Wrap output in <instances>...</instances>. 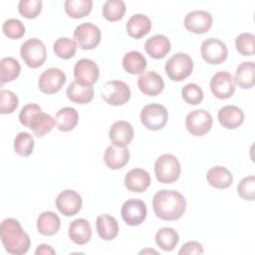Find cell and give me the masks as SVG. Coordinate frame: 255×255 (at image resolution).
<instances>
[{
	"mask_svg": "<svg viewBox=\"0 0 255 255\" xmlns=\"http://www.w3.org/2000/svg\"><path fill=\"white\" fill-rule=\"evenodd\" d=\"M0 237L5 250L10 254L22 255L30 248V237L15 218H6L2 221Z\"/></svg>",
	"mask_w": 255,
	"mask_h": 255,
	"instance_id": "7a4b0ae2",
	"label": "cell"
},
{
	"mask_svg": "<svg viewBox=\"0 0 255 255\" xmlns=\"http://www.w3.org/2000/svg\"><path fill=\"white\" fill-rule=\"evenodd\" d=\"M234 83L241 89H251L255 84V65L254 62L248 61L241 63L235 72Z\"/></svg>",
	"mask_w": 255,
	"mask_h": 255,
	"instance_id": "4316f807",
	"label": "cell"
},
{
	"mask_svg": "<svg viewBox=\"0 0 255 255\" xmlns=\"http://www.w3.org/2000/svg\"><path fill=\"white\" fill-rule=\"evenodd\" d=\"M164 70L170 80L180 82L191 75L193 61L187 54L179 52L166 61Z\"/></svg>",
	"mask_w": 255,
	"mask_h": 255,
	"instance_id": "277c9868",
	"label": "cell"
},
{
	"mask_svg": "<svg viewBox=\"0 0 255 255\" xmlns=\"http://www.w3.org/2000/svg\"><path fill=\"white\" fill-rule=\"evenodd\" d=\"M101 96L111 106H122L129 100L130 90L125 82L114 80L107 82L103 86Z\"/></svg>",
	"mask_w": 255,
	"mask_h": 255,
	"instance_id": "8992f818",
	"label": "cell"
},
{
	"mask_svg": "<svg viewBox=\"0 0 255 255\" xmlns=\"http://www.w3.org/2000/svg\"><path fill=\"white\" fill-rule=\"evenodd\" d=\"M14 149L17 154L23 157L29 156L34 149V138L27 131L19 132L14 139Z\"/></svg>",
	"mask_w": 255,
	"mask_h": 255,
	"instance_id": "74e56055",
	"label": "cell"
},
{
	"mask_svg": "<svg viewBox=\"0 0 255 255\" xmlns=\"http://www.w3.org/2000/svg\"><path fill=\"white\" fill-rule=\"evenodd\" d=\"M237 193L244 200L253 201L255 198V177L250 175L242 178L237 186Z\"/></svg>",
	"mask_w": 255,
	"mask_h": 255,
	"instance_id": "ee69618b",
	"label": "cell"
},
{
	"mask_svg": "<svg viewBox=\"0 0 255 255\" xmlns=\"http://www.w3.org/2000/svg\"><path fill=\"white\" fill-rule=\"evenodd\" d=\"M66 95L71 102L84 105L90 103L94 99V88L85 87L80 85L78 82L73 81L69 84Z\"/></svg>",
	"mask_w": 255,
	"mask_h": 255,
	"instance_id": "f546056e",
	"label": "cell"
},
{
	"mask_svg": "<svg viewBox=\"0 0 255 255\" xmlns=\"http://www.w3.org/2000/svg\"><path fill=\"white\" fill-rule=\"evenodd\" d=\"M129 160V151L127 147L116 144L110 145L104 154V161L111 169H120Z\"/></svg>",
	"mask_w": 255,
	"mask_h": 255,
	"instance_id": "44dd1931",
	"label": "cell"
},
{
	"mask_svg": "<svg viewBox=\"0 0 255 255\" xmlns=\"http://www.w3.org/2000/svg\"><path fill=\"white\" fill-rule=\"evenodd\" d=\"M179 241L178 233L171 227H163L155 234V242L164 251H171Z\"/></svg>",
	"mask_w": 255,
	"mask_h": 255,
	"instance_id": "836d02e7",
	"label": "cell"
},
{
	"mask_svg": "<svg viewBox=\"0 0 255 255\" xmlns=\"http://www.w3.org/2000/svg\"><path fill=\"white\" fill-rule=\"evenodd\" d=\"M139 253H140V254H142V253H143V254H144V253H155V254H156L157 252H156L155 250H152V249H151V250H150V249H147V250H142V251H140Z\"/></svg>",
	"mask_w": 255,
	"mask_h": 255,
	"instance_id": "c3c4849f",
	"label": "cell"
},
{
	"mask_svg": "<svg viewBox=\"0 0 255 255\" xmlns=\"http://www.w3.org/2000/svg\"><path fill=\"white\" fill-rule=\"evenodd\" d=\"M65 82L66 75L62 70L58 68H49L41 74L38 86L42 93L53 95L62 89Z\"/></svg>",
	"mask_w": 255,
	"mask_h": 255,
	"instance_id": "5bb4252c",
	"label": "cell"
},
{
	"mask_svg": "<svg viewBox=\"0 0 255 255\" xmlns=\"http://www.w3.org/2000/svg\"><path fill=\"white\" fill-rule=\"evenodd\" d=\"M255 36L251 33L239 34L235 39L236 50L243 56H251L254 54Z\"/></svg>",
	"mask_w": 255,
	"mask_h": 255,
	"instance_id": "f35d334b",
	"label": "cell"
},
{
	"mask_svg": "<svg viewBox=\"0 0 255 255\" xmlns=\"http://www.w3.org/2000/svg\"><path fill=\"white\" fill-rule=\"evenodd\" d=\"M185 127L192 135L201 136L212 128V116L205 110H194L186 116Z\"/></svg>",
	"mask_w": 255,
	"mask_h": 255,
	"instance_id": "30bf717a",
	"label": "cell"
},
{
	"mask_svg": "<svg viewBox=\"0 0 255 255\" xmlns=\"http://www.w3.org/2000/svg\"><path fill=\"white\" fill-rule=\"evenodd\" d=\"M81 195L72 189L62 191L56 198V207L65 216H74L82 208Z\"/></svg>",
	"mask_w": 255,
	"mask_h": 255,
	"instance_id": "9a60e30c",
	"label": "cell"
},
{
	"mask_svg": "<svg viewBox=\"0 0 255 255\" xmlns=\"http://www.w3.org/2000/svg\"><path fill=\"white\" fill-rule=\"evenodd\" d=\"M21 72L19 62L12 57L2 58L0 61V84L3 86L6 83L14 81Z\"/></svg>",
	"mask_w": 255,
	"mask_h": 255,
	"instance_id": "1f68e13d",
	"label": "cell"
},
{
	"mask_svg": "<svg viewBox=\"0 0 255 255\" xmlns=\"http://www.w3.org/2000/svg\"><path fill=\"white\" fill-rule=\"evenodd\" d=\"M152 208L159 219L173 221L179 219L185 212L186 200L179 191L161 189L152 197Z\"/></svg>",
	"mask_w": 255,
	"mask_h": 255,
	"instance_id": "6da1fadb",
	"label": "cell"
},
{
	"mask_svg": "<svg viewBox=\"0 0 255 255\" xmlns=\"http://www.w3.org/2000/svg\"><path fill=\"white\" fill-rule=\"evenodd\" d=\"M146 66V59L138 51L128 52L123 58V67L129 74H142Z\"/></svg>",
	"mask_w": 255,
	"mask_h": 255,
	"instance_id": "4dcf8cb0",
	"label": "cell"
},
{
	"mask_svg": "<svg viewBox=\"0 0 255 255\" xmlns=\"http://www.w3.org/2000/svg\"><path fill=\"white\" fill-rule=\"evenodd\" d=\"M77 43L67 37H61L57 39L53 45V50L56 56L61 59H70L74 57L77 51Z\"/></svg>",
	"mask_w": 255,
	"mask_h": 255,
	"instance_id": "8d00e7d4",
	"label": "cell"
},
{
	"mask_svg": "<svg viewBox=\"0 0 255 255\" xmlns=\"http://www.w3.org/2000/svg\"><path fill=\"white\" fill-rule=\"evenodd\" d=\"M70 239L79 245L88 243L92 237V228L88 220L84 218L75 219L69 226Z\"/></svg>",
	"mask_w": 255,
	"mask_h": 255,
	"instance_id": "cb8c5ba5",
	"label": "cell"
},
{
	"mask_svg": "<svg viewBox=\"0 0 255 255\" xmlns=\"http://www.w3.org/2000/svg\"><path fill=\"white\" fill-rule=\"evenodd\" d=\"M182 99L189 105H198L203 100V91L202 89L193 83L185 85L181 90Z\"/></svg>",
	"mask_w": 255,
	"mask_h": 255,
	"instance_id": "ab89813d",
	"label": "cell"
},
{
	"mask_svg": "<svg viewBox=\"0 0 255 255\" xmlns=\"http://www.w3.org/2000/svg\"><path fill=\"white\" fill-rule=\"evenodd\" d=\"M61 227L60 217L53 211L42 212L37 219V229L40 234L52 236L56 234Z\"/></svg>",
	"mask_w": 255,
	"mask_h": 255,
	"instance_id": "f1b7e54d",
	"label": "cell"
},
{
	"mask_svg": "<svg viewBox=\"0 0 255 255\" xmlns=\"http://www.w3.org/2000/svg\"><path fill=\"white\" fill-rule=\"evenodd\" d=\"M40 112H42L40 106H38L37 104H28L22 108L19 114V121L24 127L29 128L33 117Z\"/></svg>",
	"mask_w": 255,
	"mask_h": 255,
	"instance_id": "f6af8a7d",
	"label": "cell"
},
{
	"mask_svg": "<svg viewBox=\"0 0 255 255\" xmlns=\"http://www.w3.org/2000/svg\"><path fill=\"white\" fill-rule=\"evenodd\" d=\"M207 182L215 188L224 189L231 185L233 181V175L229 169L224 166L217 165L211 167L206 173Z\"/></svg>",
	"mask_w": 255,
	"mask_h": 255,
	"instance_id": "484cf974",
	"label": "cell"
},
{
	"mask_svg": "<svg viewBox=\"0 0 255 255\" xmlns=\"http://www.w3.org/2000/svg\"><path fill=\"white\" fill-rule=\"evenodd\" d=\"M79 122V114L76 109L65 107L60 109L55 116V125L61 131H70L76 128Z\"/></svg>",
	"mask_w": 255,
	"mask_h": 255,
	"instance_id": "83f0119b",
	"label": "cell"
},
{
	"mask_svg": "<svg viewBox=\"0 0 255 255\" xmlns=\"http://www.w3.org/2000/svg\"><path fill=\"white\" fill-rule=\"evenodd\" d=\"M0 104H1V109H0L1 114H3V115L11 114L17 109V107L19 105V100H18L17 96L14 93H12L11 91L1 90Z\"/></svg>",
	"mask_w": 255,
	"mask_h": 255,
	"instance_id": "7bdbcfd3",
	"label": "cell"
},
{
	"mask_svg": "<svg viewBox=\"0 0 255 255\" xmlns=\"http://www.w3.org/2000/svg\"><path fill=\"white\" fill-rule=\"evenodd\" d=\"M55 126V119L50 115L40 112L36 114L29 126V128L33 130L37 137H43L45 134L50 132Z\"/></svg>",
	"mask_w": 255,
	"mask_h": 255,
	"instance_id": "d6a6232c",
	"label": "cell"
},
{
	"mask_svg": "<svg viewBox=\"0 0 255 255\" xmlns=\"http://www.w3.org/2000/svg\"><path fill=\"white\" fill-rule=\"evenodd\" d=\"M170 41L166 36L157 34L145 41L144 50L151 58L162 59L170 51Z\"/></svg>",
	"mask_w": 255,
	"mask_h": 255,
	"instance_id": "603a6c76",
	"label": "cell"
},
{
	"mask_svg": "<svg viewBox=\"0 0 255 255\" xmlns=\"http://www.w3.org/2000/svg\"><path fill=\"white\" fill-rule=\"evenodd\" d=\"M125 185L129 191L141 193L150 185L149 173L142 168H132L125 177Z\"/></svg>",
	"mask_w": 255,
	"mask_h": 255,
	"instance_id": "d6986e66",
	"label": "cell"
},
{
	"mask_svg": "<svg viewBox=\"0 0 255 255\" xmlns=\"http://www.w3.org/2000/svg\"><path fill=\"white\" fill-rule=\"evenodd\" d=\"M126 29L131 38L140 39L149 33L151 21L144 14H134L128 20Z\"/></svg>",
	"mask_w": 255,
	"mask_h": 255,
	"instance_id": "7402d4cb",
	"label": "cell"
},
{
	"mask_svg": "<svg viewBox=\"0 0 255 255\" xmlns=\"http://www.w3.org/2000/svg\"><path fill=\"white\" fill-rule=\"evenodd\" d=\"M200 53L203 60L211 65H219L223 63L228 56V50L221 40L209 38L202 42Z\"/></svg>",
	"mask_w": 255,
	"mask_h": 255,
	"instance_id": "9c48e42d",
	"label": "cell"
},
{
	"mask_svg": "<svg viewBox=\"0 0 255 255\" xmlns=\"http://www.w3.org/2000/svg\"><path fill=\"white\" fill-rule=\"evenodd\" d=\"M93 8L92 0H66L65 12L72 18L80 19L87 16Z\"/></svg>",
	"mask_w": 255,
	"mask_h": 255,
	"instance_id": "e575fe53",
	"label": "cell"
},
{
	"mask_svg": "<svg viewBox=\"0 0 255 255\" xmlns=\"http://www.w3.org/2000/svg\"><path fill=\"white\" fill-rule=\"evenodd\" d=\"M2 30L10 39H19L24 36L25 34V26L24 24L15 18H9L7 19L2 26Z\"/></svg>",
	"mask_w": 255,
	"mask_h": 255,
	"instance_id": "b9f144b4",
	"label": "cell"
},
{
	"mask_svg": "<svg viewBox=\"0 0 255 255\" xmlns=\"http://www.w3.org/2000/svg\"><path fill=\"white\" fill-rule=\"evenodd\" d=\"M35 254L36 255H39V254H44V255H46V254H56V251L48 244H40L37 247V249L35 251Z\"/></svg>",
	"mask_w": 255,
	"mask_h": 255,
	"instance_id": "7dc6e473",
	"label": "cell"
},
{
	"mask_svg": "<svg viewBox=\"0 0 255 255\" xmlns=\"http://www.w3.org/2000/svg\"><path fill=\"white\" fill-rule=\"evenodd\" d=\"M203 253V247L202 245L197 241H188L182 245L180 250L178 251V254H202Z\"/></svg>",
	"mask_w": 255,
	"mask_h": 255,
	"instance_id": "bcb514c9",
	"label": "cell"
},
{
	"mask_svg": "<svg viewBox=\"0 0 255 255\" xmlns=\"http://www.w3.org/2000/svg\"><path fill=\"white\" fill-rule=\"evenodd\" d=\"M137 86L141 93L154 97L160 94L164 88V82L160 75L153 71L143 72L137 79Z\"/></svg>",
	"mask_w": 255,
	"mask_h": 255,
	"instance_id": "e0dca14e",
	"label": "cell"
},
{
	"mask_svg": "<svg viewBox=\"0 0 255 255\" xmlns=\"http://www.w3.org/2000/svg\"><path fill=\"white\" fill-rule=\"evenodd\" d=\"M19 13L27 18L34 19L36 18L42 10V1L41 0H21L18 4Z\"/></svg>",
	"mask_w": 255,
	"mask_h": 255,
	"instance_id": "60d3db41",
	"label": "cell"
},
{
	"mask_svg": "<svg viewBox=\"0 0 255 255\" xmlns=\"http://www.w3.org/2000/svg\"><path fill=\"white\" fill-rule=\"evenodd\" d=\"M181 167L178 159L170 154L160 155L154 163L155 177L160 183H172L176 181L180 175Z\"/></svg>",
	"mask_w": 255,
	"mask_h": 255,
	"instance_id": "3957f363",
	"label": "cell"
},
{
	"mask_svg": "<svg viewBox=\"0 0 255 255\" xmlns=\"http://www.w3.org/2000/svg\"><path fill=\"white\" fill-rule=\"evenodd\" d=\"M122 217L129 226H137L146 218V205L137 198L128 199L122 206Z\"/></svg>",
	"mask_w": 255,
	"mask_h": 255,
	"instance_id": "4fadbf2b",
	"label": "cell"
},
{
	"mask_svg": "<svg viewBox=\"0 0 255 255\" xmlns=\"http://www.w3.org/2000/svg\"><path fill=\"white\" fill-rule=\"evenodd\" d=\"M235 83L232 75L226 71L214 74L210 80L211 93L220 100H226L235 93Z\"/></svg>",
	"mask_w": 255,
	"mask_h": 255,
	"instance_id": "7c38bea8",
	"label": "cell"
},
{
	"mask_svg": "<svg viewBox=\"0 0 255 255\" xmlns=\"http://www.w3.org/2000/svg\"><path fill=\"white\" fill-rule=\"evenodd\" d=\"M102 33L93 23H82L74 31V38L78 46L83 50H92L101 42Z\"/></svg>",
	"mask_w": 255,
	"mask_h": 255,
	"instance_id": "ba28073f",
	"label": "cell"
},
{
	"mask_svg": "<svg viewBox=\"0 0 255 255\" xmlns=\"http://www.w3.org/2000/svg\"><path fill=\"white\" fill-rule=\"evenodd\" d=\"M213 23L212 15L204 10H194L186 14L184 18L185 28L195 34L207 32Z\"/></svg>",
	"mask_w": 255,
	"mask_h": 255,
	"instance_id": "2e32d148",
	"label": "cell"
},
{
	"mask_svg": "<svg viewBox=\"0 0 255 255\" xmlns=\"http://www.w3.org/2000/svg\"><path fill=\"white\" fill-rule=\"evenodd\" d=\"M96 228L99 236L107 241L113 240L119 233V223L110 214H101L96 221Z\"/></svg>",
	"mask_w": 255,
	"mask_h": 255,
	"instance_id": "d4e9b609",
	"label": "cell"
},
{
	"mask_svg": "<svg viewBox=\"0 0 255 255\" xmlns=\"http://www.w3.org/2000/svg\"><path fill=\"white\" fill-rule=\"evenodd\" d=\"M168 113L162 105L148 104L140 112L141 124L149 130H159L167 123Z\"/></svg>",
	"mask_w": 255,
	"mask_h": 255,
	"instance_id": "52a82bcc",
	"label": "cell"
},
{
	"mask_svg": "<svg viewBox=\"0 0 255 255\" xmlns=\"http://www.w3.org/2000/svg\"><path fill=\"white\" fill-rule=\"evenodd\" d=\"M20 54L25 64L32 69L41 67L47 58V51L44 43L37 38H30L20 48Z\"/></svg>",
	"mask_w": 255,
	"mask_h": 255,
	"instance_id": "5b68a950",
	"label": "cell"
},
{
	"mask_svg": "<svg viewBox=\"0 0 255 255\" xmlns=\"http://www.w3.org/2000/svg\"><path fill=\"white\" fill-rule=\"evenodd\" d=\"M100 70L98 65L91 59H80L74 66L75 81L85 87H93L98 81Z\"/></svg>",
	"mask_w": 255,
	"mask_h": 255,
	"instance_id": "8fae6325",
	"label": "cell"
},
{
	"mask_svg": "<svg viewBox=\"0 0 255 255\" xmlns=\"http://www.w3.org/2000/svg\"><path fill=\"white\" fill-rule=\"evenodd\" d=\"M109 137L113 144L126 147L133 138V128L129 123L118 121L112 125Z\"/></svg>",
	"mask_w": 255,
	"mask_h": 255,
	"instance_id": "ac0fdd59",
	"label": "cell"
},
{
	"mask_svg": "<svg viewBox=\"0 0 255 255\" xmlns=\"http://www.w3.org/2000/svg\"><path fill=\"white\" fill-rule=\"evenodd\" d=\"M218 121L220 125L228 129H233L240 127L244 122L243 111L232 105L222 107L217 114Z\"/></svg>",
	"mask_w": 255,
	"mask_h": 255,
	"instance_id": "ffe728a7",
	"label": "cell"
},
{
	"mask_svg": "<svg viewBox=\"0 0 255 255\" xmlns=\"http://www.w3.org/2000/svg\"><path fill=\"white\" fill-rule=\"evenodd\" d=\"M126 13V4L123 0H108L103 6V16L111 22L121 20Z\"/></svg>",
	"mask_w": 255,
	"mask_h": 255,
	"instance_id": "d590c367",
	"label": "cell"
}]
</instances>
